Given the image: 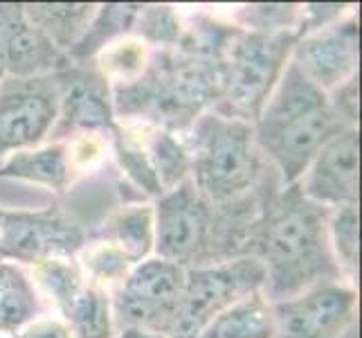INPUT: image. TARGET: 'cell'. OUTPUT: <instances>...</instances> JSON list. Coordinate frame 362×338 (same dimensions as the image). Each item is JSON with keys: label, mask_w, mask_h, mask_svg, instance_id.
Segmentation results:
<instances>
[{"label": "cell", "mask_w": 362, "mask_h": 338, "mask_svg": "<svg viewBox=\"0 0 362 338\" xmlns=\"http://www.w3.org/2000/svg\"><path fill=\"white\" fill-rule=\"evenodd\" d=\"M0 179L41 185L54 194H66L79 181L70 165L66 142H45L7 156L0 165Z\"/></svg>", "instance_id": "17"}, {"label": "cell", "mask_w": 362, "mask_h": 338, "mask_svg": "<svg viewBox=\"0 0 362 338\" xmlns=\"http://www.w3.org/2000/svg\"><path fill=\"white\" fill-rule=\"evenodd\" d=\"M117 338H162V336L151 334V332H142V329H122L117 334Z\"/></svg>", "instance_id": "33"}, {"label": "cell", "mask_w": 362, "mask_h": 338, "mask_svg": "<svg viewBox=\"0 0 362 338\" xmlns=\"http://www.w3.org/2000/svg\"><path fill=\"white\" fill-rule=\"evenodd\" d=\"M218 99V61L178 47L153 50L140 79L113 89L117 122H148L185 133Z\"/></svg>", "instance_id": "4"}, {"label": "cell", "mask_w": 362, "mask_h": 338, "mask_svg": "<svg viewBox=\"0 0 362 338\" xmlns=\"http://www.w3.org/2000/svg\"><path fill=\"white\" fill-rule=\"evenodd\" d=\"M140 5L137 3H106L97 5L95 16L88 25V30L81 36V41L74 45L70 59L74 64H90L93 57L108 45L110 41L119 39L124 34H131L135 28Z\"/></svg>", "instance_id": "24"}, {"label": "cell", "mask_w": 362, "mask_h": 338, "mask_svg": "<svg viewBox=\"0 0 362 338\" xmlns=\"http://www.w3.org/2000/svg\"><path fill=\"white\" fill-rule=\"evenodd\" d=\"M9 338H74L68 325L54 314H43L39 318L23 325L18 332H14Z\"/></svg>", "instance_id": "32"}, {"label": "cell", "mask_w": 362, "mask_h": 338, "mask_svg": "<svg viewBox=\"0 0 362 338\" xmlns=\"http://www.w3.org/2000/svg\"><path fill=\"white\" fill-rule=\"evenodd\" d=\"M342 338H358V325H354V327L351 329H349Z\"/></svg>", "instance_id": "34"}, {"label": "cell", "mask_w": 362, "mask_h": 338, "mask_svg": "<svg viewBox=\"0 0 362 338\" xmlns=\"http://www.w3.org/2000/svg\"><path fill=\"white\" fill-rule=\"evenodd\" d=\"M252 129L261 154L277 171L281 185H293L324 145L351 127L333 111L327 93L288 61Z\"/></svg>", "instance_id": "3"}, {"label": "cell", "mask_w": 362, "mask_h": 338, "mask_svg": "<svg viewBox=\"0 0 362 338\" xmlns=\"http://www.w3.org/2000/svg\"><path fill=\"white\" fill-rule=\"evenodd\" d=\"M356 5H340V3H310L302 5V21H299V30H297V39L302 34L315 32L342 21L346 14H351Z\"/></svg>", "instance_id": "30"}, {"label": "cell", "mask_w": 362, "mask_h": 338, "mask_svg": "<svg viewBox=\"0 0 362 338\" xmlns=\"http://www.w3.org/2000/svg\"><path fill=\"white\" fill-rule=\"evenodd\" d=\"M189 152V181L211 201H232L259 190L270 174L250 122L207 111L182 133Z\"/></svg>", "instance_id": "5"}, {"label": "cell", "mask_w": 362, "mask_h": 338, "mask_svg": "<svg viewBox=\"0 0 362 338\" xmlns=\"http://www.w3.org/2000/svg\"><path fill=\"white\" fill-rule=\"evenodd\" d=\"M198 338H274L272 305L264 291H255L211 320Z\"/></svg>", "instance_id": "22"}, {"label": "cell", "mask_w": 362, "mask_h": 338, "mask_svg": "<svg viewBox=\"0 0 362 338\" xmlns=\"http://www.w3.org/2000/svg\"><path fill=\"white\" fill-rule=\"evenodd\" d=\"M291 61L322 93H331L358 74L360 25L356 9L342 21L302 34L295 41Z\"/></svg>", "instance_id": "14"}, {"label": "cell", "mask_w": 362, "mask_h": 338, "mask_svg": "<svg viewBox=\"0 0 362 338\" xmlns=\"http://www.w3.org/2000/svg\"><path fill=\"white\" fill-rule=\"evenodd\" d=\"M64 142L68 147V158L77 179L97 171L110 154V140L106 133H79Z\"/></svg>", "instance_id": "29"}, {"label": "cell", "mask_w": 362, "mask_h": 338, "mask_svg": "<svg viewBox=\"0 0 362 338\" xmlns=\"http://www.w3.org/2000/svg\"><path fill=\"white\" fill-rule=\"evenodd\" d=\"M329 208L306 198L299 183L281 185L270 169L259 185V217L250 237V257L266 271L270 303L288 300L324 282H346L327 232Z\"/></svg>", "instance_id": "1"}, {"label": "cell", "mask_w": 362, "mask_h": 338, "mask_svg": "<svg viewBox=\"0 0 362 338\" xmlns=\"http://www.w3.org/2000/svg\"><path fill=\"white\" fill-rule=\"evenodd\" d=\"M0 338H7V336H0Z\"/></svg>", "instance_id": "36"}, {"label": "cell", "mask_w": 362, "mask_h": 338, "mask_svg": "<svg viewBox=\"0 0 362 338\" xmlns=\"http://www.w3.org/2000/svg\"><path fill=\"white\" fill-rule=\"evenodd\" d=\"M327 232L333 257L342 271V278L354 284L358 273V248H360V217L358 205L331 208L327 217Z\"/></svg>", "instance_id": "26"}, {"label": "cell", "mask_w": 362, "mask_h": 338, "mask_svg": "<svg viewBox=\"0 0 362 338\" xmlns=\"http://www.w3.org/2000/svg\"><path fill=\"white\" fill-rule=\"evenodd\" d=\"M59 118V86L45 77H3L0 81V158L49 140Z\"/></svg>", "instance_id": "11"}, {"label": "cell", "mask_w": 362, "mask_h": 338, "mask_svg": "<svg viewBox=\"0 0 362 338\" xmlns=\"http://www.w3.org/2000/svg\"><path fill=\"white\" fill-rule=\"evenodd\" d=\"M30 278L54 316L64 320L74 338H113L115 320L110 293L90 284L72 259H47L34 264Z\"/></svg>", "instance_id": "8"}, {"label": "cell", "mask_w": 362, "mask_h": 338, "mask_svg": "<svg viewBox=\"0 0 362 338\" xmlns=\"http://www.w3.org/2000/svg\"><path fill=\"white\" fill-rule=\"evenodd\" d=\"M185 269L156 255L135 264L124 282L110 293L115 327L142 329L162 336L176 309Z\"/></svg>", "instance_id": "10"}, {"label": "cell", "mask_w": 362, "mask_h": 338, "mask_svg": "<svg viewBox=\"0 0 362 338\" xmlns=\"http://www.w3.org/2000/svg\"><path fill=\"white\" fill-rule=\"evenodd\" d=\"M72 64L28 18L23 3H0V68L7 77H45Z\"/></svg>", "instance_id": "15"}, {"label": "cell", "mask_w": 362, "mask_h": 338, "mask_svg": "<svg viewBox=\"0 0 362 338\" xmlns=\"http://www.w3.org/2000/svg\"><path fill=\"white\" fill-rule=\"evenodd\" d=\"M74 261L79 264L86 280L99 286V289H104L106 293H113L135 266L117 246L104 240H97V237H90V232H88V242L83 244Z\"/></svg>", "instance_id": "25"}, {"label": "cell", "mask_w": 362, "mask_h": 338, "mask_svg": "<svg viewBox=\"0 0 362 338\" xmlns=\"http://www.w3.org/2000/svg\"><path fill=\"white\" fill-rule=\"evenodd\" d=\"M83 223L59 205L41 210L0 208V259L14 264H41L47 259H72L88 242Z\"/></svg>", "instance_id": "9"}, {"label": "cell", "mask_w": 362, "mask_h": 338, "mask_svg": "<svg viewBox=\"0 0 362 338\" xmlns=\"http://www.w3.org/2000/svg\"><path fill=\"white\" fill-rule=\"evenodd\" d=\"M266 271L257 257H239L216 266L185 271L176 309L162 338H198L221 311L241 298L264 291Z\"/></svg>", "instance_id": "7"}, {"label": "cell", "mask_w": 362, "mask_h": 338, "mask_svg": "<svg viewBox=\"0 0 362 338\" xmlns=\"http://www.w3.org/2000/svg\"><path fill=\"white\" fill-rule=\"evenodd\" d=\"M3 77H5V70H3V68H0V81H3Z\"/></svg>", "instance_id": "35"}, {"label": "cell", "mask_w": 362, "mask_h": 338, "mask_svg": "<svg viewBox=\"0 0 362 338\" xmlns=\"http://www.w3.org/2000/svg\"><path fill=\"white\" fill-rule=\"evenodd\" d=\"M327 97H329L333 111L338 113L340 120L346 124V127L358 129V120H360V74H356V77L340 84L338 89H333L331 93H327Z\"/></svg>", "instance_id": "31"}, {"label": "cell", "mask_w": 362, "mask_h": 338, "mask_svg": "<svg viewBox=\"0 0 362 338\" xmlns=\"http://www.w3.org/2000/svg\"><path fill=\"white\" fill-rule=\"evenodd\" d=\"M151 45L135 34H124L99 50L90 64L110 84V89H115V86H127L140 79L151 64Z\"/></svg>", "instance_id": "23"}, {"label": "cell", "mask_w": 362, "mask_h": 338, "mask_svg": "<svg viewBox=\"0 0 362 338\" xmlns=\"http://www.w3.org/2000/svg\"><path fill=\"white\" fill-rule=\"evenodd\" d=\"M180 32V11L171 5H140V14H137L131 34L140 36L153 50H169L178 45Z\"/></svg>", "instance_id": "27"}, {"label": "cell", "mask_w": 362, "mask_h": 338, "mask_svg": "<svg viewBox=\"0 0 362 338\" xmlns=\"http://www.w3.org/2000/svg\"><path fill=\"white\" fill-rule=\"evenodd\" d=\"M272 305L274 338H342L358 325V291L349 282H324Z\"/></svg>", "instance_id": "12"}, {"label": "cell", "mask_w": 362, "mask_h": 338, "mask_svg": "<svg viewBox=\"0 0 362 338\" xmlns=\"http://www.w3.org/2000/svg\"><path fill=\"white\" fill-rule=\"evenodd\" d=\"M59 118L47 142H64L79 133H110L117 124L113 89L93 64H72L54 72Z\"/></svg>", "instance_id": "13"}, {"label": "cell", "mask_w": 362, "mask_h": 338, "mask_svg": "<svg viewBox=\"0 0 362 338\" xmlns=\"http://www.w3.org/2000/svg\"><path fill=\"white\" fill-rule=\"evenodd\" d=\"M297 32L236 30L218 59L214 111L255 124L293 55Z\"/></svg>", "instance_id": "6"}, {"label": "cell", "mask_w": 362, "mask_h": 338, "mask_svg": "<svg viewBox=\"0 0 362 338\" xmlns=\"http://www.w3.org/2000/svg\"><path fill=\"white\" fill-rule=\"evenodd\" d=\"M302 21V5H245L232 23L250 32H297Z\"/></svg>", "instance_id": "28"}, {"label": "cell", "mask_w": 362, "mask_h": 338, "mask_svg": "<svg viewBox=\"0 0 362 338\" xmlns=\"http://www.w3.org/2000/svg\"><path fill=\"white\" fill-rule=\"evenodd\" d=\"M28 18L59 50L70 55L88 30L97 11L95 3H23Z\"/></svg>", "instance_id": "20"}, {"label": "cell", "mask_w": 362, "mask_h": 338, "mask_svg": "<svg viewBox=\"0 0 362 338\" xmlns=\"http://www.w3.org/2000/svg\"><path fill=\"white\" fill-rule=\"evenodd\" d=\"M47 305L21 264L0 259V336H11L23 325L47 314Z\"/></svg>", "instance_id": "19"}, {"label": "cell", "mask_w": 362, "mask_h": 338, "mask_svg": "<svg viewBox=\"0 0 362 338\" xmlns=\"http://www.w3.org/2000/svg\"><path fill=\"white\" fill-rule=\"evenodd\" d=\"M140 129L142 145L146 149V156L151 160V167L158 176V183L162 187V194L176 190L189 179V152L180 133H173L169 129L156 127L148 122H135Z\"/></svg>", "instance_id": "21"}, {"label": "cell", "mask_w": 362, "mask_h": 338, "mask_svg": "<svg viewBox=\"0 0 362 338\" xmlns=\"http://www.w3.org/2000/svg\"><path fill=\"white\" fill-rule=\"evenodd\" d=\"M360 133L346 129L324 145L299 179V190L322 208L358 205Z\"/></svg>", "instance_id": "16"}, {"label": "cell", "mask_w": 362, "mask_h": 338, "mask_svg": "<svg viewBox=\"0 0 362 338\" xmlns=\"http://www.w3.org/2000/svg\"><path fill=\"white\" fill-rule=\"evenodd\" d=\"M90 237L117 246L133 264H140V261L153 255V203H129L113 210L90 232Z\"/></svg>", "instance_id": "18"}, {"label": "cell", "mask_w": 362, "mask_h": 338, "mask_svg": "<svg viewBox=\"0 0 362 338\" xmlns=\"http://www.w3.org/2000/svg\"><path fill=\"white\" fill-rule=\"evenodd\" d=\"M257 217L259 190L232 201H211L187 179L153 201V253L185 271L226 264L250 255Z\"/></svg>", "instance_id": "2"}]
</instances>
